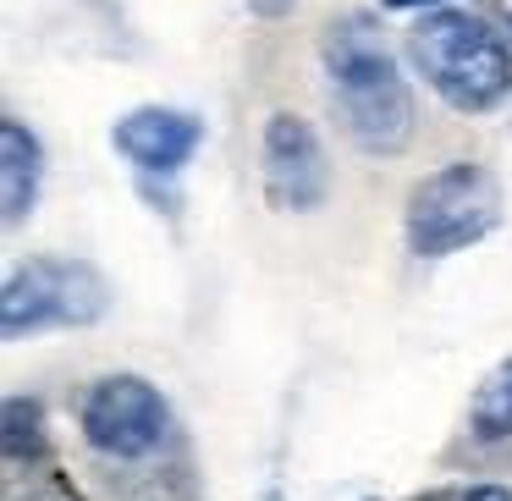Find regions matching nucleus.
Masks as SVG:
<instances>
[{"label":"nucleus","mask_w":512,"mask_h":501,"mask_svg":"<svg viewBox=\"0 0 512 501\" xmlns=\"http://www.w3.org/2000/svg\"><path fill=\"white\" fill-rule=\"evenodd\" d=\"M259 171H265V193L276 210L303 215L325 199L331 188V166H325V144L303 116L276 111L259 138Z\"/></svg>","instance_id":"6"},{"label":"nucleus","mask_w":512,"mask_h":501,"mask_svg":"<svg viewBox=\"0 0 512 501\" xmlns=\"http://www.w3.org/2000/svg\"><path fill=\"white\" fill-rule=\"evenodd\" d=\"M408 50H413V67L424 72V83H430L452 111L485 116V111H496V105H507L512 50L485 17L435 6V12H424L419 23H413Z\"/></svg>","instance_id":"1"},{"label":"nucleus","mask_w":512,"mask_h":501,"mask_svg":"<svg viewBox=\"0 0 512 501\" xmlns=\"http://www.w3.org/2000/svg\"><path fill=\"white\" fill-rule=\"evenodd\" d=\"M468 430H474V441H485V446H507L512 441V358L490 369L485 386L474 391Z\"/></svg>","instance_id":"9"},{"label":"nucleus","mask_w":512,"mask_h":501,"mask_svg":"<svg viewBox=\"0 0 512 501\" xmlns=\"http://www.w3.org/2000/svg\"><path fill=\"white\" fill-rule=\"evenodd\" d=\"M111 138H116V149H122V160H133L138 171H149V177H171V171H182L193 160L204 127H199L193 111L138 105V111H127L122 122H116Z\"/></svg>","instance_id":"7"},{"label":"nucleus","mask_w":512,"mask_h":501,"mask_svg":"<svg viewBox=\"0 0 512 501\" xmlns=\"http://www.w3.org/2000/svg\"><path fill=\"white\" fill-rule=\"evenodd\" d=\"M325 72H331L336 116L364 155H402L413 144L419 105L386 45H375L369 34H336L325 45Z\"/></svg>","instance_id":"2"},{"label":"nucleus","mask_w":512,"mask_h":501,"mask_svg":"<svg viewBox=\"0 0 512 501\" xmlns=\"http://www.w3.org/2000/svg\"><path fill=\"white\" fill-rule=\"evenodd\" d=\"M496 221H501L496 177L474 160H463V166H446L413 188L402 232H408V248L419 259H446L457 248H474L479 237H490Z\"/></svg>","instance_id":"3"},{"label":"nucleus","mask_w":512,"mask_h":501,"mask_svg":"<svg viewBox=\"0 0 512 501\" xmlns=\"http://www.w3.org/2000/svg\"><path fill=\"white\" fill-rule=\"evenodd\" d=\"M0 452H6V463L45 457V402H34V397L0 402Z\"/></svg>","instance_id":"10"},{"label":"nucleus","mask_w":512,"mask_h":501,"mask_svg":"<svg viewBox=\"0 0 512 501\" xmlns=\"http://www.w3.org/2000/svg\"><path fill=\"white\" fill-rule=\"evenodd\" d=\"M463 501H512V490L507 485H468Z\"/></svg>","instance_id":"11"},{"label":"nucleus","mask_w":512,"mask_h":501,"mask_svg":"<svg viewBox=\"0 0 512 501\" xmlns=\"http://www.w3.org/2000/svg\"><path fill=\"white\" fill-rule=\"evenodd\" d=\"M83 441L116 463H144L171 441V408L144 375H105L83 397Z\"/></svg>","instance_id":"5"},{"label":"nucleus","mask_w":512,"mask_h":501,"mask_svg":"<svg viewBox=\"0 0 512 501\" xmlns=\"http://www.w3.org/2000/svg\"><path fill=\"white\" fill-rule=\"evenodd\" d=\"M105 309V281L72 259H23L0 287V336L17 342L28 331L89 325Z\"/></svg>","instance_id":"4"},{"label":"nucleus","mask_w":512,"mask_h":501,"mask_svg":"<svg viewBox=\"0 0 512 501\" xmlns=\"http://www.w3.org/2000/svg\"><path fill=\"white\" fill-rule=\"evenodd\" d=\"M386 6H391V12H419V6H424V12H435V6H446V0H386Z\"/></svg>","instance_id":"12"},{"label":"nucleus","mask_w":512,"mask_h":501,"mask_svg":"<svg viewBox=\"0 0 512 501\" xmlns=\"http://www.w3.org/2000/svg\"><path fill=\"white\" fill-rule=\"evenodd\" d=\"M39 182H45V149L28 133L23 122H0V215L6 226H23L28 210L39 199Z\"/></svg>","instance_id":"8"}]
</instances>
